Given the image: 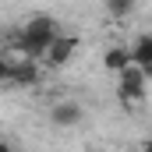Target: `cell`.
I'll return each instance as SVG.
<instances>
[{
  "mask_svg": "<svg viewBox=\"0 0 152 152\" xmlns=\"http://www.w3.org/2000/svg\"><path fill=\"white\" fill-rule=\"evenodd\" d=\"M0 81L11 85V57H4V53H0Z\"/></svg>",
  "mask_w": 152,
  "mask_h": 152,
  "instance_id": "9",
  "label": "cell"
},
{
  "mask_svg": "<svg viewBox=\"0 0 152 152\" xmlns=\"http://www.w3.org/2000/svg\"><path fill=\"white\" fill-rule=\"evenodd\" d=\"M120 78V85H117V96H120V103H127V106H134V103H142L145 99V92H149V78H145V71L142 67H127Z\"/></svg>",
  "mask_w": 152,
  "mask_h": 152,
  "instance_id": "2",
  "label": "cell"
},
{
  "mask_svg": "<svg viewBox=\"0 0 152 152\" xmlns=\"http://www.w3.org/2000/svg\"><path fill=\"white\" fill-rule=\"evenodd\" d=\"M60 36V25L50 18V14H36L21 25V32L14 36V53L25 57V60H36L42 64V53L50 50V42Z\"/></svg>",
  "mask_w": 152,
  "mask_h": 152,
  "instance_id": "1",
  "label": "cell"
},
{
  "mask_svg": "<svg viewBox=\"0 0 152 152\" xmlns=\"http://www.w3.org/2000/svg\"><path fill=\"white\" fill-rule=\"evenodd\" d=\"M131 64H134V60H131V46H110V50L103 53V67L113 71V75H124Z\"/></svg>",
  "mask_w": 152,
  "mask_h": 152,
  "instance_id": "6",
  "label": "cell"
},
{
  "mask_svg": "<svg viewBox=\"0 0 152 152\" xmlns=\"http://www.w3.org/2000/svg\"><path fill=\"white\" fill-rule=\"evenodd\" d=\"M0 152H14V149H11V145H7V142H0Z\"/></svg>",
  "mask_w": 152,
  "mask_h": 152,
  "instance_id": "10",
  "label": "cell"
},
{
  "mask_svg": "<svg viewBox=\"0 0 152 152\" xmlns=\"http://www.w3.org/2000/svg\"><path fill=\"white\" fill-rule=\"evenodd\" d=\"M142 152H152V138H149V142H145V145H142Z\"/></svg>",
  "mask_w": 152,
  "mask_h": 152,
  "instance_id": "11",
  "label": "cell"
},
{
  "mask_svg": "<svg viewBox=\"0 0 152 152\" xmlns=\"http://www.w3.org/2000/svg\"><path fill=\"white\" fill-rule=\"evenodd\" d=\"M106 11H110V14H113V18H124V14H131V4H127V0H110V4H106Z\"/></svg>",
  "mask_w": 152,
  "mask_h": 152,
  "instance_id": "8",
  "label": "cell"
},
{
  "mask_svg": "<svg viewBox=\"0 0 152 152\" xmlns=\"http://www.w3.org/2000/svg\"><path fill=\"white\" fill-rule=\"evenodd\" d=\"M75 50H78V39H75V36H64V32H60V36L50 42V50L42 53V64H50V67H64V64L75 57Z\"/></svg>",
  "mask_w": 152,
  "mask_h": 152,
  "instance_id": "3",
  "label": "cell"
},
{
  "mask_svg": "<svg viewBox=\"0 0 152 152\" xmlns=\"http://www.w3.org/2000/svg\"><path fill=\"white\" fill-rule=\"evenodd\" d=\"M131 60H134V67H142V71H149L152 67V32L134 39V46H131Z\"/></svg>",
  "mask_w": 152,
  "mask_h": 152,
  "instance_id": "7",
  "label": "cell"
},
{
  "mask_svg": "<svg viewBox=\"0 0 152 152\" xmlns=\"http://www.w3.org/2000/svg\"><path fill=\"white\" fill-rule=\"evenodd\" d=\"M50 120L57 124V127H75L85 120V106L75 103V99H64V103H57L53 110H50Z\"/></svg>",
  "mask_w": 152,
  "mask_h": 152,
  "instance_id": "5",
  "label": "cell"
},
{
  "mask_svg": "<svg viewBox=\"0 0 152 152\" xmlns=\"http://www.w3.org/2000/svg\"><path fill=\"white\" fill-rule=\"evenodd\" d=\"M11 85H21V88H28V85H39V64L36 60H25V57H11Z\"/></svg>",
  "mask_w": 152,
  "mask_h": 152,
  "instance_id": "4",
  "label": "cell"
}]
</instances>
